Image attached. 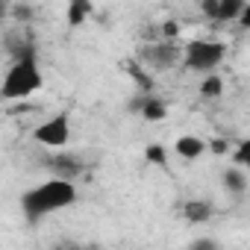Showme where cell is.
Returning <instances> with one entry per match:
<instances>
[{"instance_id": "obj_6", "label": "cell", "mask_w": 250, "mask_h": 250, "mask_svg": "<svg viewBox=\"0 0 250 250\" xmlns=\"http://www.w3.org/2000/svg\"><path fill=\"white\" fill-rule=\"evenodd\" d=\"M44 165L56 174V180H68V183H74V180L85 171L83 159H80V156H74V153H65V150H59V153L47 156V159H44Z\"/></svg>"}, {"instance_id": "obj_1", "label": "cell", "mask_w": 250, "mask_h": 250, "mask_svg": "<svg viewBox=\"0 0 250 250\" xmlns=\"http://www.w3.org/2000/svg\"><path fill=\"white\" fill-rule=\"evenodd\" d=\"M74 203H77L74 183L56 180V177L47 180V183H39L36 188L24 191V197H21V209H24V218H27L30 227L42 224L47 215H53V212H59L65 206H74Z\"/></svg>"}, {"instance_id": "obj_19", "label": "cell", "mask_w": 250, "mask_h": 250, "mask_svg": "<svg viewBox=\"0 0 250 250\" xmlns=\"http://www.w3.org/2000/svg\"><path fill=\"white\" fill-rule=\"evenodd\" d=\"M50 250H97V247H88V244H80V241H59Z\"/></svg>"}, {"instance_id": "obj_16", "label": "cell", "mask_w": 250, "mask_h": 250, "mask_svg": "<svg viewBox=\"0 0 250 250\" xmlns=\"http://www.w3.org/2000/svg\"><path fill=\"white\" fill-rule=\"evenodd\" d=\"M9 12H12V18H15L18 24H27V21L33 18V6H27V3H12Z\"/></svg>"}, {"instance_id": "obj_2", "label": "cell", "mask_w": 250, "mask_h": 250, "mask_svg": "<svg viewBox=\"0 0 250 250\" xmlns=\"http://www.w3.org/2000/svg\"><path fill=\"white\" fill-rule=\"evenodd\" d=\"M42 68H39V59H36V47L27 44V50L12 59V68L6 71L3 77V85H0V97H3L6 103L12 100H27L33 91L42 88Z\"/></svg>"}, {"instance_id": "obj_4", "label": "cell", "mask_w": 250, "mask_h": 250, "mask_svg": "<svg viewBox=\"0 0 250 250\" xmlns=\"http://www.w3.org/2000/svg\"><path fill=\"white\" fill-rule=\"evenodd\" d=\"M33 139L42 147H47V150H65V145L71 142V121H68V115L59 112V115L47 118L44 124H39V127L33 130Z\"/></svg>"}, {"instance_id": "obj_12", "label": "cell", "mask_w": 250, "mask_h": 250, "mask_svg": "<svg viewBox=\"0 0 250 250\" xmlns=\"http://www.w3.org/2000/svg\"><path fill=\"white\" fill-rule=\"evenodd\" d=\"M88 15H91V3H88V0H71V6H68V24L71 27L85 24Z\"/></svg>"}, {"instance_id": "obj_10", "label": "cell", "mask_w": 250, "mask_h": 250, "mask_svg": "<svg viewBox=\"0 0 250 250\" xmlns=\"http://www.w3.org/2000/svg\"><path fill=\"white\" fill-rule=\"evenodd\" d=\"M142 121H147V124H159L162 118H168V103L162 100V97H153V94H147L145 97V103H142Z\"/></svg>"}, {"instance_id": "obj_18", "label": "cell", "mask_w": 250, "mask_h": 250, "mask_svg": "<svg viewBox=\"0 0 250 250\" xmlns=\"http://www.w3.org/2000/svg\"><path fill=\"white\" fill-rule=\"evenodd\" d=\"M186 250H221V247H218V241H215V238H194Z\"/></svg>"}, {"instance_id": "obj_5", "label": "cell", "mask_w": 250, "mask_h": 250, "mask_svg": "<svg viewBox=\"0 0 250 250\" xmlns=\"http://www.w3.org/2000/svg\"><path fill=\"white\" fill-rule=\"evenodd\" d=\"M186 53V44L180 47L177 42H156V44H147L145 50H142V59L150 65V68H171V65H177L180 62V56Z\"/></svg>"}, {"instance_id": "obj_14", "label": "cell", "mask_w": 250, "mask_h": 250, "mask_svg": "<svg viewBox=\"0 0 250 250\" xmlns=\"http://www.w3.org/2000/svg\"><path fill=\"white\" fill-rule=\"evenodd\" d=\"M145 159H147L150 165H168V153H165V147H162V145H147Z\"/></svg>"}, {"instance_id": "obj_9", "label": "cell", "mask_w": 250, "mask_h": 250, "mask_svg": "<svg viewBox=\"0 0 250 250\" xmlns=\"http://www.w3.org/2000/svg\"><path fill=\"white\" fill-rule=\"evenodd\" d=\"M221 186H224L229 194L241 197V194L247 191V174H244V168H238V165H229V168L221 174Z\"/></svg>"}, {"instance_id": "obj_17", "label": "cell", "mask_w": 250, "mask_h": 250, "mask_svg": "<svg viewBox=\"0 0 250 250\" xmlns=\"http://www.w3.org/2000/svg\"><path fill=\"white\" fill-rule=\"evenodd\" d=\"M218 9H221V0H200V12L218 24Z\"/></svg>"}, {"instance_id": "obj_8", "label": "cell", "mask_w": 250, "mask_h": 250, "mask_svg": "<svg viewBox=\"0 0 250 250\" xmlns=\"http://www.w3.org/2000/svg\"><path fill=\"white\" fill-rule=\"evenodd\" d=\"M206 147H209V145H206L200 136H191V133H188V136H180V139L174 142V150H177L183 159H188V162L200 159V156L206 153Z\"/></svg>"}, {"instance_id": "obj_3", "label": "cell", "mask_w": 250, "mask_h": 250, "mask_svg": "<svg viewBox=\"0 0 250 250\" xmlns=\"http://www.w3.org/2000/svg\"><path fill=\"white\" fill-rule=\"evenodd\" d=\"M224 56H227V47H224L221 42H203V39H197V42H188V44H186L183 62H186V68H191V71L215 74V68L224 62Z\"/></svg>"}, {"instance_id": "obj_7", "label": "cell", "mask_w": 250, "mask_h": 250, "mask_svg": "<svg viewBox=\"0 0 250 250\" xmlns=\"http://www.w3.org/2000/svg\"><path fill=\"white\" fill-rule=\"evenodd\" d=\"M212 215H215V206L209 200L194 197V200H186L183 203V218L188 224H206V221H212Z\"/></svg>"}, {"instance_id": "obj_20", "label": "cell", "mask_w": 250, "mask_h": 250, "mask_svg": "<svg viewBox=\"0 0 250 250\" xmlns=\"http://www.w3.org/2000/svg\"><path fill=\"white\" fill-rule=\"evenodd\" d=\"M209 150H212L215 156H224V153L229 150V145H227V139H212V142H209Z\"/></svg>"}, {"instance_id": "obj_21", "label": "cell", "mask_w": 250, "mask_h": 250, "mask_svg": "<svg viewBox=\"0 0 250 250\" xmlns=\"http://www.w3.org/2000/svg\"><path fill=\"white\" fill-rule=\"evenodd\" d=\"M238 27H241V30H250V3H244V12H241V18H238Z\"/></svg>"}, {"instance_id": "obj_13", "label": "cell", "mask_w": 250, "mask_h": 250, "mask_svg": "<svg viewBox=\"0 0 250 250\" xmlns=\"http://www.w3.org/2000/svg\"><path fill=\"white\" fill-rule=\"evenodd\" d=\"M244 12V3L241 0H221V9H218V24H227V21H238Z\"/></svg>"}, {"instance_id": "obj_11", "label": "cell", "mask_w": 250, "mask_h": 250, "mask_svg": "<svg viewBox=\"0 0 250 250\" xmlns=\"http://www.w3.org/2000/svg\"><path fill=\"white\" fill-rule=\"evenodd\" d=\"M224 94V80L218 74H206L203 83H200V97L203 100H218Z\"/></svg>"}, {"instance_id": "obj_15", "label": "cell", "mask_w": 250, "mask_h": 250, "mask_svg": "<svg viewBox=\"0 0 250 250\" xmlns=\"http://www.w3.org/2000/svg\"><path fill=\"white\" fill-rule=\"evenodd\" d=\"M232 159H235L238 168H250V139L238 142V147L232 150Z\"/></svg>"}]
</instances>
